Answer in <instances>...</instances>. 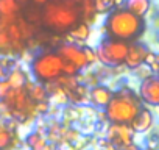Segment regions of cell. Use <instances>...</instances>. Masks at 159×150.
Segmentation results:
<instances>
[{
	"mask_svg": "<svg viewBox=\"0 0 159 150\" xmlns=\"http://www.w3.org/2000/svg\"><path fill=\"white\" fill-rule=\"evenodd\" d=\"M81 0H48L41 13V22L55 33H64L81 21Z\"/></svg>",
	"mask_w": 159,
	"mask_h": 150,
	"instance_id": "obj_1",
	"label": "cell"
},
{
	"mask_svg": "<svg viewBox=\"0 0 159 150\" xmlns=\"http://www.w3.org/2000/svg\"><path fill=\"white\" fill-rule=\"evenodd\" d=\"M105 30L108 38L125 42L136 41L145 31V19L129 13L125 8H114L105 21Z\"/></svg>",
	"mask_w": 159,
	"mask_h": 150,
	"instance_id": "obj_2",
	"label": "cell"
},
{
	"mask_svg": "<svg viewBox=\"0 0 159 150\" xmlns=\"http://www.w3.org/2000/svg\"><path fill=\"white\" fill-rule=\"evenodd\" d=\"M142 108V103L136 92H133L129 88H122L116 94H112V99L105 106L106 119L111 124H125L129 125L134 117L139 114Z\"/></svg>",
	"mask_w": 159,
	"mask_h": 150,
	"instance_id": "obj_3",
	"label": "cell"
},
{
	"mask_svg": "<svg viewBox=\"0 0 159 150\" xmlns=\"http://www.w3.org/2000/svg\"><path fill=\"white\" fill-rule=\"evenodd\" d=\"M31 70L38 82H53L62 73V58L56 52H42L33 59Z\"/></svg>",
	"mask_w": 159,
	"mask_h": 150,
	"instance_id": "obj_4",
	"label": "cell"
},
{
	"mask_svg": "<svg viewBox=\"0 0 159 150\" xmlns=\"http://www.w3.org/2000/svg\"><path fill=\"white\" fill-rule=\"evenodd\" d=\"M128 47L129 44L120 39H112V38H106L100 42V45L97 47L95 53H97V59L100 63H103L105 66H120L125 63L126 53H128Z\"/></svg>",
	"mask_w": 159,
	"mask_h": 150,
	"instance_id": "obj_5",
	"label": "cell"
},
{
	"mask_svg": "<svg viewBox=\"0 0 159 150\" xmlns=\"http://www.w3.org/2000/svg\"><path fill=\"white\" fill-rule=\"evenodd\" d=\"M106 134H108V142L120 148H125L126 145L133 144L134 138L133 128L125 124H111L106 130Z\"/></svg>",
	"mask_w": 159,
	"mask_h": 150,
	"instance_id": "obj_6",
	"label": "cell"
},
{
	"mask_svg": "<svg viewBox=\"0 0 159 150\" xmlns=\"http://www.w3.org/2000/svg\"><path fill=\"white\" fill-rule=\"evenodd\" d=\"M62 61H67V63H72L78 67V70H81L88 66V59L81 50V47H78L75 44H62L58 47V52H56Z\"/></svg>",
	"mask_w": 159,
	"mask_h": 150,
	"instance_id": "obj_7",
	"label": "cell"
},
{
	"mask_svg": "<svg viewBox=\"0 0 159 150\" xmlns=\"http://www.w3.org/2000/svg\"><path fill=\"white\" fill-rule=\"evenodd\" d=\"M140 99L147 105L157 106L159 105V80L156 75H150V77L143 78L140 83Z\"/></svg>",
	"mask_w": 159,
	"mask_h": 150,
	"instance_id": "obj_8",
	"label": "cell"
},
{
	"mask_svg": "<svg viewBox=\"0 0 159 150\" xmlns=\"http://www.w3.org/2000/svg\"><path fill=\"white\" fill-rule=\"evenodd\" d=\"M153 114H151V111L150 110H147V108H140V111H139V114L134 117V120L129 124V127L133 128V131L134 133H145V131H148L151 127H153Z\"/></svg>",
	"mask_w": 159,
	"mask_h": 150,
	"instance_id": "obj_9",
	"label": "cell"
},
{
	"mask_svg": "<svg viewBox=\"0 0 159 150\" xmlns=\"http://www.w3.org/2000/svg\"><path fill=\"white\" fill-rule=\"evenodd\" d=\"M148 52V49L142 44H131L128 47V53L125 58V64L129 69H136L137 66L143 64V56Z\"/></svg>",
	"mask_w": 159,
	"mask_h": 150,
	"instance_id": "obj_10",
	"label": "cell"
},
{
	"mask_svg": "<svg viewBox=\"0 0 159 150\" xmlns=\"http://www.w3.org/2000/svg\"><path fill=\"white\" fill-rule=\"evenodd\" d=\"M112 94L114 92L109 88H106V86H95V88L91 89V102L95 106L105 108L109 103V100L112 99Z\"/></svg>",
	"mask_w": 159,
	"mask_h": 150,
	"instance_id": "obj_11",
	"label": "cell"
},
{
	"mask_svg": "<svg viewBox=\"0 0 159 150\" xmlns=\"http://www.w3.org/2000/svg\"><path fill=\"white\" fill-rule=\"evenodd\" d=\"M151 7V0H125V10H128L129 13L143 17Z\"/></svg>",
	"mask_w": 159,
	"mask_h": 150,
	"instance_id": "obj_12",
	"label": "cell"
},
{
	"mask_svg": "<svg viewBox=\"0 0 159 150\" xmlns=\"http://www.w3.org/2000/svg\"><path fill=\"white\" fill-rule=\"evenodd\" d=\"M8 85L11 86V89H22L27 83V75L24 70L20 69H14L8 73V78H7Z\"/></svg>",
	"mask_w": 159,
	"mask_h": 150,
	"instance_id": "obj_13",
	"label": "cell"
},
{
	"mask_svg": "<svg viewBox=\"0 0 159 150\" xmlns=\"http://www.w3.org/2000/svg\"><path fill=\"white\" fill-rule=\"evenodd\" d=\"M91 35V28L86 22H78L72 30H70V38L76 41H86Z\"/></svg>",
	"mask_w": 159,
	"mask_h": 150,
	"instance_id": "obj_14",
	"label": "cell"
},
{
	"mask_svg": "<svg viewBox=\"0 0 159 150\" xmlns=\"http://www.w3.org/2000/svg\"><path fill=\"white\" fill-rule=\"evenodd\" d=\"M17 11V0H0V16H16Z\"/></svg>",
	"mask_w": 159,
	"mask_h": 150,
	"instance_id": "obj_15",
	"label": "cell"
},
{
	"mask_svg": "<svg viewBox=\"0 0 159 150\" xmlns=\"http://www.w3.org/2000/svg\"><path fill=\"white\" fill-rule=\"evenodd\" d=\"M45 142H47L45 138H42L39 133H31V134H28V138H27V145H28L31 150H41Z\"/></svg>",
	"mask_w": 159,
	"mask_h": 150,
	"instance_id": "obj_16",
	"label": "cell"
},
{
	"mask_svg": "<svg viewBox=\"0 0 159 150\" xmlns=\"http://www.w3.org/2000/svg\"><path fill=\"white\" fill-rule=\"evenodd\" d=\"M11 50H13L11 39L8 36L7 28H5V30L0 31V53H2V55H8V53H11Z\"/></svg>",
	"mask_w": 159,
	"mask_h": 150,
	"instance_id": "obj_17",
	"label": "cell"
},
{
	"mask_svg": "<svg viewBox=\"0 0 159 150\" xmlns=\"http://www.w3.org/2000/svg\"><path fill=\"white\" fill-rule=\"evenodd\" d=\"M11 141H13L11 131L7 127L0 125V150H7L11 145Z\"/></svg>",
	"mask_w": 159,
	"mask_h": 150,
	"instance_id": "obj_18",
	"label": "cell"
},
{
	"mask_svg": "<svg viewBox=\"0 0 159 150\" xmlns=\"http://www.w3.org/2000/svg\"><path fill=\"white\" fill-rule=\"evenodd\" d=\"M30 99L36 100V102H44L45 100V89L42 86H34L30 91Z\"/></svg>",
	"mask_w": 159,
	"mask_h": 150,
	"instance_id": "obj_19",
	"label": "cell"
},
{
	"mask_svg": "<svg viewBox=\"0 0 159 150\" xmlns=\"http://www.w3.org/2000/svg\"><path fill=\"white\" fill-rule=\"evenodd\" d=\"M134 72H136L137 77H140L142 80L147 78V77H150V75H154L153 70L150 69V66H147V64H140V66H137V67L134 69Z\"/></svg>",
	"mask_w": 159,
	"mask_h": 150,
	"instance_id": "obj_20",
	"label": "cell"
},
{
	"mask_svg": "<svg viewBox=\"0 0 159 150\" xmlns=\"http://www.w3.org/2000/svg\"><path fill=\"white\" fill-rule=\"evenodd\" d=\"M81 50H83V53H84V56H86V59H88V64L97 63V53H95V50H94L92 47L84 45V47H81Z\"/></svg>",
	"mask_w": 159,
	"mask_h": 150,
	"instance_id": "obj_21",
	"label": "cell"
},
{
	"mask_svg": "<svg viewBox=\"0 0 159 150\" xmlns=\"http://www.w3.org/2000/svg\"><path fill=\"white\" fill-rule=\"evenodd\" d=\"M10 91H11V86L8 85L7 78L0 80V100H5V99H7V96L10 94Z\"/></svg>",
	"mask_w": 159,
	"mask_h": 150,
	"instance_id": "obj_22",
	"label": "cell"
},
{
	"mask_svg": "<svg viewBox=\"0 0 159 150\" xmlns=\"http://www.w3.org/2000/svg\"><path fill=\"white\" fill-rule=\"evenodd\" d=\"M156 61H157V55H156L154 52L148 50V52L145 53V56H143V64L151 66V64H153V63H156Z\"/></svg>",
	"mask_w": 159,
	"mask_h": 150,
	"instance_id": "obj_23",
	"label": "cell"
},
{
	"mask_svg": "<svg viewBox=\"0 0 159 150\" xmlns=\"http://www.w3.org/2000/svg\"><path fill=\"white\" fill-rule=\"evenodd\" d=\"M31 2L34 3V5H39V7H44L47 2H48V0H31Z\"/></svg>",
	"mask_w": 159,
	"mask_h": 150,
	"instance_id": "obj_24",
	"label": "cell"
}]
</instances>
